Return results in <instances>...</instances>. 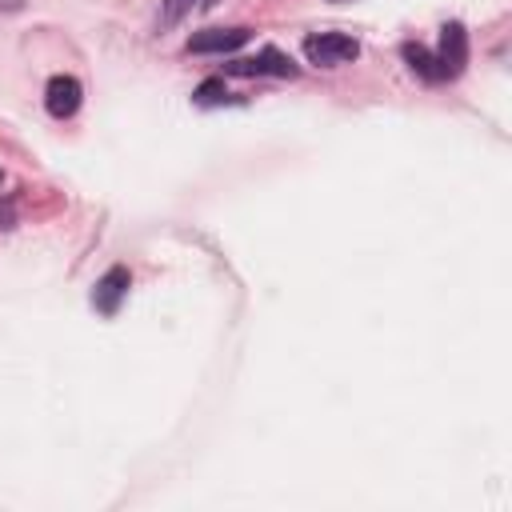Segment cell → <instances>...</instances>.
I'll return each mask as SVG.
<instances>
[{
  "mask_svg": "<svg viewBox=\"0 0 512 512\" xmlns=\"http://www.w3.org/2000/svg\"><path fill=\"white\" fill-rule=\"evenodd\" d=\"M304 56L320 68H336V64H348L360 56V44L344 32H320V36H308L304 40Z\"/></svg>",
  "mask_w": 512,
  "mask_h": 512,
  "instance_id": "obj_1",
  "label": "cell"
},
{
  "mask_svg": "<svg viewBox=\"0 0 512 512\" xmlns=\"http://www.w3.org/2000/svg\"><path fill=\"white\" fill-rule=\"evenodd\" d=\"M232 76H296L300 68L284 56V52H276V48H264V52H256V56H248V60H232V64H224Z\"/></svg>",
  "mask_w": 512,
  "mask_h": 512,
  "instance_id": "obj_2",
  "label": "cell"
},
{
  "mask_svg": "<svg viewBox=\"0 0 512 512\" xmlns=\"http://www.w3.org/2000/svg\"><path fill=\"white\" fill-rule=\"evenodd\" d=\"M436 64H440V72L444 76H460L464 72V64H468V32H464V24H444L440 28V56H436Z\"/></svg>",
  "mask_w": 512,
  "mask_h": 512,
  "instance_id": "obj_3",
  "label": "cell"
},
{
  "mask_svg": "<svg viewBox=\"0 0 512 512\" xmlns=\"http://www.w3.org/2000/svg\"><path fill=\"white\" fill-rule=\"evenodd\" d=\"M128 284H132V276H128V268H108L100 280H96V292H92V308L96 312H104V316H112L116 308H120V300H124V292H128Z\"/></svg>",
  "mask_w": 512,
  "mask_h": 512,
  "instance_id": "obj_4",
  "label": "cell"
},
{
  "mask_svg": "<svg viewBox=\"0 0 512 512\" xmlns=\"http://www.w3.org/2000/svg\"><path fill=\"white\" fill-rule=\"evenodd\" d=\"M44 108H48L56 120L72 116V112L80 108V80H76V76H52L48 88H44Z\"/></svg>",
  "mask_w": 512,
  "mask_h": 512,
  "instance_id": "obj_5",
  "label": "cell"
},
{
  "mask_svg": "<svg viewBox=\"0 0 512 512\" xmlns=\"http://www.w3.org/2000/svg\"><path fill=\"white\" fill-rule=\"evenodd\" d=\"M248 28H208V32H196L188 36V52H236L248 44Z\"/></svg>",
  "mask_w": 512,
  "mask_h": 512,
  "instance_id": "obj_6",
  "label": "cell"
},
{
  "mask_svg": "<svg viewBox=\"0 0 512 512\" xmlns=\"http://www.w3.org/2000/svg\"><path fill=\"white\" fill-rule=\"evenodd\" d=\"M404 60L412 64V72H420L424 80H444V72H440V64H436V56L424 48V44H404Z\"/></svg>",
  "mask_w": 512,
  "mask_h": 512,
  "instance_id": "obj_7",
  "label": "cell"
},
{
  "mask_svg": "<svg viewBox=\"0 0 512 512\" xmlns=\"http://www.w3.org/2000/svg\"><path fill=\"white\" fill-rule=\"evenodd\" d=\"M192 4H196V0H164V4H160V28H176V24L192 12Z\"/></svg>",
  "mask_w": 512,
  "mask_h": 512,
  "instance_id": "obj_8",
  "label": "cell"
},
{
  "mask_svg": "<svg viewBox=\"0 0 512 512\" xmlns=\"http://www.w3.org/2000/svg\"><path fill=\"white\" fill-rule=\"evenodd\" d=\"M224 96H228V92H224V80H216V76H212V80H204V84L196 88V96H192V100H196V104H220Z\"/></svg>",
  "mask_w": 512,
  "mask_h": 512,
  "instance_id": "obj_9",
  "label": "cell"
},
{
  "mask_svg": "<svg viewBox=\"0 0 512 512\" xmlns=\"http://www.w3.org/2000/svg\"><path fill=\"white\" fill-rule=\"evenodd\" d=\"M24 0H0V12H16Z\"/></svg>",
  "mask_w": 512,
  "mask_h": 512,
  "instance_id": "obj_10",
  "label": "cell"
}]
</instances>
